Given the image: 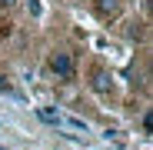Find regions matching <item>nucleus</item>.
<instances>
[{
    "label": "nucleus",
    "mask_w": 153,
    "mask_h": 150,
    "mask_svg": "<svg viewBox=\"0 0 153 150\" xmlns=\"http://www.w3.org/2000/svg\"><path fill=\"white\" fill-rule=\"evenodd\" d=\"M50 70H53L60 80H73V73H76L73 57L67 54V50H57V54H50Z\"/></svg>",
    "instance_id": "obj_1"
},
{
    "label": "nucleus",
    "mask_w": 153,
    "mask_h": 150,
    "mask_svg": "<svg viewBox=\"0 0 153 150\" xmlns=\"http://www.w3.org/2000/svg\"><path fill=\"white\" fill-rule=\"evenodd\" d=\"M90 87H93L97 93H110V87H113V84H110V73H107L103 67H97V70L90 73Z\"/></svg>",
    "instance_id": "obj_2"
},
{
    "label": "nucleus",
    "mask_w": 153,
    "mask_h": 150,
    "mask_svg": "<svg viewBox=\"0 0 153 150\" xmlns=\"http://www.w3.org/2000/svg\"><path fill=\"white\" fill-rule=\"evenodd\" d=\"M93 10H97L100 20H110V17H117V10H120V0H97Z\"/></svg>",
    "instance_id": "obj_3"
},
{
    "label": "nucleus",
    "mask_w": 153,
    "mask_h": 150,
    "mask_svg": "<svg viewBox=\"0 0 153 150\" xmlns=\"http://www.w3.org/2000/svg\"><path fill=\"white\" fill-rule=\"evenodd\" d=\"M37 117H40L43 123H57V120H60V113H57L53 107H37Z\"/></svg>",
    "instance_id": "obj_4"
},
{
    "label": "nucleus",
    "mask_w": 153,
    "mask_h": 150,
    "mask_svg": "<svg viewBox=\"0 0 153 150\" xmlns=\"http://www.w3.org/2000/svg\"><path fill=\"white\" fill-rule=\"evenodd\" d=\"M67 123H70V127H73V130H83V134H87V123H83L80 117H67Z\"/></svg>",
    "instance_id": "obj_5"
},
{
    "label": "nucleus",
    "mask_w": 153,
    "mask_h": 150,
    "mask_svg": "<svg viewBox=\"0 0 153 150\" xmlns=\"http://www.w3.org/2000/svg\"><path fill=\"white\" fill-rule=\"evenodd\" d=\"M10 7H17V0H0V10H10Z\"/></svg>",
    "instance_id": "obj_6"
},
{
    "label": "nucleus",
    "mask_w": 153,
    "mask_h": 150,
    "mask_svg": "<svg viewBox=\"0 0 153 150\" xmlns=\"http://www.w3.org/2000/svg\"><path fill=\"white\" fill-rule=\"evenodd\" d=\"M0 90H4V93H10V84H7L4 77H0Z\"/></svg>",
    "instance_id": "obj_7"
}]
</instances>
